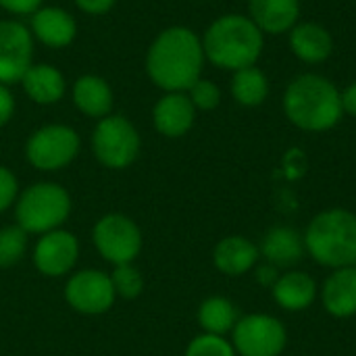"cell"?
I'll use <instances>...</instances> for the list:
<instances>
[{"label":"cell","mask_w":356,"mask_h":356,"mask_svg":"<svg viewBox=\"0 0 356 356\" xmlns=\"http://www.w3.org/2000/svg\"><path fill=\"white\" fill-rule=\"evenodd\" d=\"M202 65V40L188 27L161 31L146 56L150 79L167 92H188L200 79Z\"/></svg>","instance_id":"obj_1"},{"label":"cell","mask_w":356,"mask_h":356,"mask_svg":"<svg viewBox=\"0 0 356 356\" xmlns=\"http://www.w3.org/2000/svg\"><path fill=\"white\" fill-rule=\"evenodd\" d=\"M284 113L288 121L302 131H327L342 119V92L319 75L302 73L294 77L284 92Z\"/></svg>","instance_id":"obj_2"},{"label":"cell","mask_w":356,"mask_h":356,"mask_svg":"<svg viewBox=\"0 0 356 356\" xmlns=\"http://www.w3.org/2000/svg\"><path fill=\"white\" fill-rule=\"evenodd\" d=\"M265 33L246 15H223L215 19L202 38L204 58L215 67L240 71L257 65L263 54Z\"/></svg>","instance_id":"obj_3"},{"label":"cell","mask_w":356,"mask_h":356,"mask_svg":"<svg viewBox=\"0 0 356 356\" xmlns=\"http://www.w3.org/2000/svg\"><path fill=\"white\" fill-rule=\"evenodd\" d=\"M305 248L315 263L332 271L356 265L355 213L327 209L315 215L305 232Z\"/></svg>","instance_id":"obj_4"},{"label":"cell","mask_w":356,"mask_h":356,"mask_svg":"<svg viewBox=\"0 0 356 356\" xmlns=\"http://www.w3.org/2000/svg\"><path fill=\"white\" fill-rule=\"evenodd\" d=\"M67 192L56 184H38L23 192L17 204V221L25 232H52L69 215Z\"/></svg>","instance_id":"obj_5"},{"label":"cell","mask_w":356,"mask_h":356,"mask_svg":"<svg viewBox=\"0 0 356 356\" xmlns=\"http://www.w3.org/2000/svg\"><path fill=\"white\" fill-rule=\"evenodd\" d=\"M232 334V346L240 356H280L288 344L284 323L265 313H252L238 319Z\"/></svg>","instance_id":"obj_6"},{"label":"cell","mask_w":356,"mask_h":356,"mask_svg":"<svg viewBox=\"0 0 356 356\" xmlns=\"http://www.w3.org/2000/svg\"><path fill=\"white\" fill-rule=\"evenodd\" d=\"M92 146L102 165L113 169H123L131 165L134 159L138 156L140 138L136 127L127 119L113 115V117H104L96 125Z\"/></svg>","instance_id":"obj_7"},{"label":"cell","mask_w":356,"mask_h":356,"mask_svg":"<svg viewBox=\"0 0 356 356\" xmlns=\"http://www.w3.org/2000/svg\"><path fill=\"white\" fill-rule=\"evenodd\" d=\"M79 150V136L67 125H46L27 142V159L33 167L52 171L73 161Z\"/></svg>","instance_id":"obj_8"},{"label":"cell","mask_w":356,"mask_h":356,"mask_svg":"<svg viewBox=\"0 0 356 356\" xmlns=\"http://www.w3.org/2000/svg\"><path fill=\"white\" fill-rule=\"evenodd\" d=\"M94 242L104 259L113 261L115 265H125L131 263L140 252L142 236L136 223L127 217L108 215L94 227Z\"/></svg>","instance_id":"obj_9"},{"label":"cell","mask_w":356,"mask_h":356,"mask_svg":"<svg viewBox=\"0 0 356 356\" xmlns=\"http://www.w3.org/2000/svg\"><path fill=\"white\" fill-rule=\"evenodd\" d=\"M33 42L25 25L17 21H0V83L21 81L31 67Z\"/></svg>","instance_id":"obj_10"},{"label":"cell","mask_w":356,"mask_h":356,"mask_svg":"<svg viewBox=\"0 0 356 356\" xmlns=\"http://www.w3.org/2000/svg\"><path fill=\"white\" fill-rule=\"evenodd\" d=\"M67 300L79 313H104L115 300V288L111 277H106L104 273L81 271L71 277L67 286Z\"/></svg>","instance_id":"obj_11"},{"label":"cell","mask_w":356,"mask_h":356,"mask_svg":"<svg viewBox=\"0 0 356 356\" xmlns=\"http://www.w3.org/2000/svg\"><path fill=\"white\" fill-rule=\"evenodd\" d=\"M288 44L292 54L307 65H319L327 60L334 52L332 33L327 31V27L315 21L296 23L288 31Z\"/></svg>","instance_id":"obj_12"},{"label":"cell","mask_w":356,"mask_h":356,"mask_svg":"<svg viewBox=\"0 0 356 356\" xmlns=\"http://www.w3.org/2000/svg\"><path fill=\"white\" fill-rule=\"evenodd\" d=\"M321 302L332 317L356 315V267L334 269L321 286Z\"/></svg>","instance_id":"obj_13"},{"label":"cell","mask_w":356,"mask_h":356,"mask_svg":"<svg viewBox=\"0 0 356 356\" xmlns=\"http://www.w3.org/2000/svg\"><path fill=\"white\" fill-rule=\"evenodd\" d=\"M194 117H196V108L190 100L188 94L184 92H169L165 94L152 113L154 119V127L169 138H179L184 134L190 131V127L194 125Z\"/></svg>","instance_id":"obj_14"},{"label":"cell","mask_w":356,"mask_h":356,"mask_svg":"<svg viewBox=\"0 0 356 356\" xmlns=\"http://www.w3.org/2000/svg\"><path fill=\"white\" fill-rule=\"evenodd\" d=\"M248 17L263 33H288L300 17V0H248Z\"/></svg>","instance_id":"obj_15"},{"label":"cell","mask_w":356,"mask_h":356,"mask_svg":"<svg viewBox=\"0 0 356 356\" xmlns=\"http://www.w3.org/2000/svg\"><path fill=\"white\" fill-rule=\"evenodd\" d=\"M77 259V242L67 232H50L35 246V265L46 275L67 273Z\"/></svg>","instance_id":"obj_16"},{"label":"cell","mask_w":356,"mask_h":356,"mask_svg":"<svg viewBox=\"0 0 356 356\" xmlns=\"http://www.w3.org/2000/svg\"><path fill=\"white\" fill-rule=\"evenodd\" d=\"M259 252L273 267H292V265L300 263L307 252L305 236H300L296 229L286 227V225L271 227L263 236Z\"/></svg>","instance_id":"obj_17"},{"label":"cell","mask_w":356,"mask_h":356,"mask_svg":"<svg viewBox=\"0 0 356 356\" xmlns=\"http://www.w3.org/2000/svg\"><path fill=\"white\" fill-rule=\"evenodd\" d=\"M259 257L261 252L254 242L244 236H227L217 244L213 261L221 273L229 277H240L257 267Z\"/></svg>","instance_id":"obj_18"},{"label":"cell","mask_w":356,"mask_h":356,"mask_svg":"<svg viewBox=\"0 0 356 356\" xmlns=\"http://www.w3.org/2000/svg\"><path fill=\"white\" fill-rule=\"evenodd\" d=\"M317 292H319V288H317L315 280L302 271H288V273L280 275L271 288L273 300L284 311H292V313L307 311L315 302Z\"/></svg>","instance_id":"obj_19"},{"label":"cell","mask_w":356,"mask_h":356,"mask_svg":"<svg viewBox=\"0 0 356 356\" xmlns=\"http://www.w3.org/2000/svg\"><path fill=\"white\" fill-rule=\"evenodd\" d=\"M31 29L38 35L40 42H44L50 48H63L71 44L75 38V21L73 17L56 6H46L33 13Z\"/></svg>","instance_id":"obj_20"},{"label":"cell","mask_w":356,"mask_h":356,"mask_svg":"<svg viewBox=\"0 0 356 356\" xmlns=\"http://www.w3.org/2000/svg\"><path fill=\"white\" fill-rule=\"evenodd\" d=\"M21 83L25 94L38 104H54L65 94V79L60 71L50 65L29 67Z\"/></svg>","instance_id":"obj_21"},{"label":"cell","mask_w":356,"mask_h":356,"mask_svg":"<svg viewBox=\"0 0 356 356\" xmlns=\"http://www.w3.org/2000/svg\"><path fill=\"white\" fill-rule=\"evenodd\" d=\"M73 100L88 117H104L113 108V92L102 77L83 75L73 86Z\"/></svg>","instance_id":"obj_22"},{"label":"cell","mask_w":356,"mask_h":356,"mask_svg":"<svg viewBox=\"0 0 356 356\" xmlns=\"http://www.w3.org/2000/svg\"><path fill=\"white\" fill-rule=\"evenodd\" d=\"M232 96L242 106H259V104H263L267 100V96H269V79H267V75L257 65L234 71Z\"/></svg>","instance_id":"obj_23"},{"label":"cell","mask_w":356,"mask_h":356,"mask_svg":"<svg viewBox=\"0 0 356 356\" xmlns=\"http://www.w3.org/2000/svg\"><path fill=\"white\" fill-rule=\"evenodd\" d=\"M198 321L202 330L211 336H225L232 332L238 323V311L236 307L221 296H213L200 305L198 311Z\"/></svg>","instance_id":"obj_24"},{"label":"cell","mask_w":356,"mask_h":356,"mask_svg":"<svg viewBox=\"0 0 356 356\" xmlns=\"http://www.w3.org/2000/svg\"><path fill=\"white\" fill-rule=\"evenodd\" d=\"M25 229L21 227H4L0 229V267L15 265L25 252Z\"/></svg>","instance_id":"obj_25"},{"label":"cell","mask_w":356,"mask_h":356,"mask_svg":"<svg viewBox=\"0 0 356 356\" xmlns=\"http://www.w3.org/2000/svg\"><path fill=\"white\" fill-rule=\"evenodd\" d=\"M186 356H236V350L223 336L204 334L190 342Z\"/></svg>","instance_id":"obj_26"},{"label":"cell","mask_w":356,"mask_h":356,"mask_svg":"<svg viewBox=\"0 0 356 356\" xmlns=\"http://www.w3.org/2000/svg\"><path fill=\"white\" fill-rule=\"evenodd\" d=\"M111 282H113L115 292L125 296V298H136L142 292V277H140V273L129 263L117 265Z\"/></svg>","instance_id":"obj_27"},{"label":"cell","mask_w":356,"mask_h":356,"mask_svg":"<svg viewBox=\"0 0 356 356\" xmlns=\"http://www.w3.org/2000/svg\"><path fill=\"white\" fill-rule=\"evenodd\" d=\"M188 96H190L194 108H200V111H213L221 102V90H219V86L213 83V81H209V79H198L188 90Z\"/></svg>","instance_id":"obj_28"},{"label":"cell","mask_w":356,"mask_h":356,"mask_svg":"<svg viewBox=\"0 0 356 356\" xmlns=\"http://www.w3.org/2000/svg\"><path fill=\"white\" fill-rule=\"evenodd\" d=\"M15 196H17V179L8 169L0 167V213L6 207H10Z\"/></svg>","instance_id":"obj_29"},{"label":"cell","mask_w":356,"mask_h":356,"mask_svg":"<svg viewBox=\"0 0 356 356\" xmlns=\"http://www.w3.org/2000/svg\"><path fill=\"white\" fill-rule=\"evenodd\" d=\"M42 0H0V6L8 13H17V15H27V13H35Z\"/></svg>","instance_id":"obj_30"},{"label":"cell","mask_w":356,"mask_h":356,"mask_svg":"<svg viewBox=\"0 0 356 356\" xmlns=\"http://www.w3.org/2000/svg\"><path fill=\"white\" fill-rule=\"evenodd\" d=\"M15 113V100H13V94L0 83V127L13 117Z\"/></svg>","instance_id":"obj_31"},{"label":"cell","mask_w":356,"mask_h":356,"mask_svg":"<svg viewBox=\"0 0 356 356\" xmlns=\"http://www.w3.org/2000/svg\"><path fill=\"white\" fill-rule=\"evenodd\" d=\"M77 6L83 10V13H90V15H100V13H106L115 0H75Z\"/></svg>","instance_id":"obj_32"},{"label":"cell","mask_w":356,"mask_h":356,"mask_svg":"<svg viewBox=\"0 0 356 356\" xmlns=\"http://www.w3.org/2000/svg\"><path fill=\"white\" fill-rule=\"evenodd\" d=\"M342 111L356 119V81L342 92Z\"/></svg>","instance_id":"obj_33"},{"label":"cell","mask_w":356,"mask_h":356,"mask_svg":"<svg viewBox=\"0 0 356 356\" xmlns=\"http://www.w3.org/2000/svg\"><path fill=\"white\" fill-rule=\"evenodd\" d=\"M277 267H273V265H263V267H259V271H257V280L263 284V286H269V288H273V284L277 282Z\"/></svg>","instance_id":"obj_34"}]
</instances>
